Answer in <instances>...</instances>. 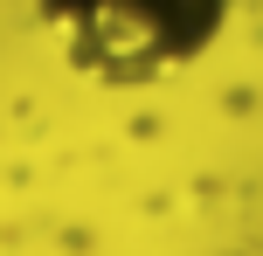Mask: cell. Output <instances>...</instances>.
<instances>
[{
  "label": "cell",
  "instance_id": "cell-1",
  "mask_svg": "<svg viewBox=\"0 0 263 256\" xmlns=\"http://www.w3.org/2000/svg\"><path fill=\"white\" fill-rule=\"evenodd\" d=\"M236 0H35L55 63L90 90H159L215 55Z\"/></svg>",
  "mask_w": 263,
  "mask_h": 256
}]
</instances>
